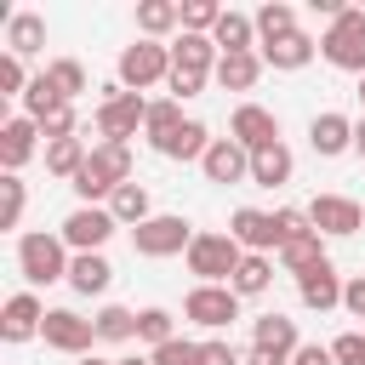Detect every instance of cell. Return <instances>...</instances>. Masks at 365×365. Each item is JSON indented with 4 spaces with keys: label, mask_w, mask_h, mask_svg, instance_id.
I'll return each mask as SVG.
<instances>
[{
    "label": "cell",
    "mask_w": 365,
    "mask_h": 365,
    "mask_svg": "<svg viewBox=\"0 0 365 365\" xmlns=\"http://www.w3.org/2000/svg\"><path fill=\"white\" fill-rule=\"evenodd\" d=\"M120 182H131V143H97L91 160H86V171L68 188L80 194V205H108Z\"/></svg>",
    "instance_id": "6da1fadb"
},
{
    "label": "cell",
    "mask_w": 365,
    "mask_h": 365,
    "mask_svg": "<svg viewBox=\"0 0 365 365\" xmlns=\"http://www.w3.org/2000/svg\"><path fill=\"white\" fill-rule=\"evenodd\" d=\"M240 262H245V245L234 234H194V245H188V274L200 285H228L240 274Z\"/></svg>",
    "instance_id": "7a4b0ae2"
},
{
    "label": "cell",
    "mask_w": 365,
    "mask_h": 365,
    "mask_svg": "<svg viewBox=\"0 0 365 365\" xmlns=\"http://www.w3.org/2000/svg\"><path fill=\"white\" fill-rule=\"evenodd\" d=\"M68 245H63V234H46V228H34V234H23L17 240V268H23V279L29 285H57V279H68Z\"/></svg>",
    "instance_id": "3957f363"
},
{
    "label": "cell",
    "mask_w": 365,
    "mask_h": 365,
    "mask_svg": "<svg viewBox=\"0 0 365 365\" xmlns=\"http://www.w3.org/2000/svg\"><path fill=\"white\" fill-rule=\"evenodd\" d=\"M143 120H148V97L143 91H125L120 80L103 91V103H97V137L103 143H131L137 131H143Z\"/></svg>",
    "instance_id": "277c9868"
},
{
    "label": "cell",
    "mask_w": 365,
    "mask_h": 365,
    "mask_svg": "<svg viewBox=\"0 0 365 365\" xmlns=\"http://www.w3.org/2000/svg\"><path fill=\"white\" fill-rule=\"evenodd\" d=\"M319 57H325L331 68L365 80V11H359V6H342V17H336V23L325 29V40H319Z\"/></svg>",
    "instance_id": "5b68a950"
},
{
    "label": "cell",
    "mask_w": 365,
    "mask_h": 365,
    "mask_svg": "<svg viewBox=\"0 0 365 365\" xmlns=\"http://www.w3.org/2000/svg\"><path fill=\"white\" fill-rule=\"evenodd\" d=\"M114 74H120L125 91H148V86L171 80V46H160V40H131V46L120 51Z\"/></svg>",
    "instance_id": "8992f818"
},
{
    "label": "cell",
    "mask_w": 365,
    "mask_h": 365,
    "mask_svg": "<svg viewBox=\"0 0 365 365\" xmlns=\"http://www.w3.org/2000/svg\"><path fill=\"white\" fill-rule=\"evenodd\" d=\"M188 245H194V222L188 217H171V211H154L143 228H131V251L137 257H154V262L160 257H177V251L188 257Z\"/></svg>",
    "instance_id": "52a82bcc"
},
{
    "label": "cell",
    "mask_w": 365,
    "mask_h": 365,
    "mask_svg": "<svg viewBox=\"0 0 365 365\" xmlns=\"http://www.w3.org/2000/svg\"><path fill=\"white\" fill-rule=\"evenodd\" d=\"M114 228H120V222H114V211H108V205H74V211L63 217V228H57V234H63V245L80 257V251H103Z\"/></svg>",
    "instance_id": "ba28073f"
},
{
    "label": "cell",
    "mask_w": 365,
    "mask_h": 365,
    "mask_svg": "<svg viewBox=\"0 0 365 365\" xmlns=\"http://www.w3.org/2000/svg\"><path fill=\"white\" fill-rule=\"evenodd\" d=\"M182 319H194V325H205V331L234 325V319H240V297H234V285H194V291L182 297Z\"/></svg>",
    "instance_id": "9c48e42d"
},
{
    "label": "cell",
    "mask_w": 365,
    "mask_h": 365,
    "mask_svg": "<svg viewBox=\"0 0 365 365\" xmlns=\"http://www.w3.org/2000/svg\"><path fill=\"white\" fill-rule=\"evenodd\" d=\"M228 137H234L245 154H262V148H274V143H279V114H274V108H262V103H240V108H234V120H228Z\"/></svg>",
    "instance_id": "30bf717a"
},
{
    "label": "cell",
    "mask_w": 365,
    "mask_h": 365,
    "mask_svg": "<svg viewBox=\"0 0 365 365\" xmlns=\"http://www.w3.org/2000/svg\"><path fill=\"white\" fill-rule=\"evenodd\" d=\"M308 222H314L325 240H348V234H359L365 211H359V200H348V194H314V200H308Z\"/></svg>",
    "instance_id": "8fae6325"
},
{
    "label": "cell",
    "mask_w": 365,
    "mask_h": 365,
    "mask_svg": "<svg viewBox=\"0 0 365 365\" xmlns=\"http://www.w3.org/2000/svg\"><path fill=\"white\" fill-rule=\"evenodd\" d=\"M46 348H57V354H74V359H86L91 354V342H97V325L91 319H80L74 308H46Z\"/></svg>",
    "instance_id": "7c38bea8"
},
{
    "label": "cell",
    "mask_w": 365,
    "mask_h": 365,
    "mask_svg": "<svg viewBox=\"0 0 365 365\" xmlns=\"http://www.w3.org/2000/svg\"><path fill=\"white\" fill-rule=\"evenodd\" d=\"M40 331H46V302H40L34 291H11L6 308H0V336H6V342H29V336H40Z\"/></svg>",
    "instance_id": "4fadbf2b"
},
{
    "label": "cell",
    "mask_w": 365,
    "mask_h": 365,
    "mask_svg": "<svg viewBox=\"0 0 365 365\" xmlns=\"http://www.w3.org/2000/svg\"><path fill=\"white\" fill-rule=\"evenodd\" d=\"M40 154V125L29 120V114H11V120H0V165L17 177L29 160Z\"/></svg>",
    "instance_id": "5bb4252c"
},
{
    "label": "cell",
    "mask_w": 365,
    "mask_h": 365,
    "mask_svg": "<svg viewBox=\"0 0 365 365\" xmlns=\"http://www.w3.org/2000/svg\"><path fill=\"white\" fill-rule=\"evenodd\" d=\"M200 171H205V182H222V188H234V182H251V154H245L234 137H217V143L205 148Z\"/></svg>",
    "instance_id": "9a60e30c"
},
{
    "label": "cell",
    "mask_w": 365,
    "mask_h": 365,
    "mask_svg": "<svg viewBox=\"0 0 365 365\" xmlns=\"http://www.w3.org/2000/svg\"><path fill=\"white\" fill-rule=\"evenodd\" d=\"M228 234L245 245V251H257V257H268V251H279L285 240H279V228H274V211H257V205H240L234 211V222H228Z\"/></svg>",
    "instance_id": "2e32d148"
},
{
    "label": "cell",
    "mask_w": 365,
    "mask_h": 365,
    "mask_svg": "<svg viewBox=\"0 0 365 365\" xmlns=\"http://www.w3.org/2000/svg\"><path fill=\"white\" fill-rule=\"evenodd\" d=\"M342 274L331 268V257L319 262V268H308V274H297V297H302V308H314V314H331V308H342Z\"/></svg>",
    "instance_id": "e0dca14e"
},
{
    "label": "cell",
    "mask_w": 365,
    "mask_h": 365,
    "mask_svg": "<svg viewBox=\"0 0 365 365\" xmlns=\"http://www.w3.org/2000/svg\"><path fill=\"white\" fill-rule=\"evenodd\" d=\"M308 148H314L319 160L348 154V148H354V120H348V114H336V108L314 114V120H308Z\"/></svg>",
    "instance_id": "ac0fdd59"
},
{
    "label": "cell",
    "mask_w": 365,
    "mask_h": 365,
    "mask_svg": "<svg viewBox=\"0 0 365 365\" xmlns=\"http://www.w3.org/2000/svg\"><path fill=\"white\" fill-rule=\"evenodd\" d=\"M251 348H262V354H279V359L291 365V354L302 348V336H297V319H285V314H257V319H251Z\"/></svg>",
    "instance_id": "d6986e66"
},
{
    "label": "cell",
    "mask_w": 365,
    "mask_h": 365,
    "mask_svg": "<svg viewBox=\"0 0 365 365\" xmlns=\"http://www.w3.org/2000/svg\"><path fill=\"white\" fill-rule=\"evenodd\" d=\"M222 51L211 34H177L171 40V68H188V74H217Z\"/></svg>",
    "instance_id": "ffe728a7"
},
{
    "label": "cell",
    "mask_w": 365,
    "mask_h": 365,
    "mask_svg": "<svg viewBox=\"0 0 365 365\" xmlns=\"http://www.w3.org/2000/svg\"><path fill=\"white\" fill-rule=\"evenodd\" d=\"M314 51H319V40L297 29L291 40H274V46H262V63H268V68H279V74H297V68H308V63H314Z\"/></svg>",
    "instance_id": "44dd1931"
},
{
    "label": "cell",
    "mask_w": 365,
    "mask_h": 365,
    "mask_svg": "<svg viewBox=\"0 0 365 365\" xmlns=\"http://www.w3.org/2000/svg\"><path fill=\"white\" fill-rule=\"evenodd\" d=\"M68 285H74L80 297H103V291L114 285V268H108V257H103V251H80V257L68 262Z\"/></svg>",
    "instance_id": "7402d4cb"
},
{
    "label": "cell",
    "mask_w": 365,
    "mask_h": 365,
    "mask_svg": "<svg viewBox=\"0 0 365 365\" xmlns=\"http://www.w3.org/2000/svg\"><path fill=\"white\" fill-rule=\"evenodd\" d=\"M262 68H268V63H262V51H234V57H222V63H217V74H211V80H217L222 91H251V86L262 80Z\"/></svg>",
    "instance_id": "603a6c76"
},
{
    "label": "cell",
    "mask_w": 365,
    "mask_h": 365,
    "mask_svg": "<svg viewBox=\"0 0 365 365\" xmlns=\"http://www.w3.org/2000/svg\"><path fill=\"white\" fill-rule=\"evenodd\" d=\"M211 40H217L222 57H234V51H257V17H245V11H222V23L211 29Z\"/></svg>",
    "instance_id": "cb8c5ba5"
},
{
    "label": "cell",
    "mask_w": 365,
    "mask_h": 365,
    "mask_svg": "<svg viewBox=\"0 0 365 365\" xmlns=\"http://www.w3.org/2000/svg\"><path fill=\"white\" fill-rule=\"evenodd\" d=\"M182 125H188V120H182V103H177V97H160V103H148L143 137H148V143H154V154H160V148H165V143H171Z\"/></svg>",
    "instance_id": "d4e9b609"
},
{
    "label": "cell",
    "mask_w": 365,
    "mask_h": 365,
    "mask_svg": "<svg viewBox=\"0 0 365 365\" xmlns=\"http://www.w3.org/2000/svg\"><path fill=\"white\" fill-rule=\"evenodd\" d=\"M108 211H114V222H120V228H143V222L154 217V200H148V188H143V182H120V188H114V200H108Z\"/></svg>",
    "instance_id": "484cf974"
},
{
    "label": "cell",
    "mask_w": 365,
    "mask_h": 365,
    "mask_svg": "<svg viewBox=\"0 0 365 365\" xmlns=\"http://www.w3.org/2000/svg\"><path fill=\"white\" fill-rule=\"evenodd\" d=\"M46 46V17L40 11H17L11 23H6V51L11 57H34Z\"/></svg>",
    "instance_id": "4316f807"
},
{
    "label": "cell",
    "mask_w": 365,
    "mask_h": 365,
    "mask_svg": "<svg viewBox=\"0 0 365 365\" xmlns=\"http://www.w3.org/2000/svg\"><path fill=\"white\" fill-rule=\"evenodd\" d=\"M86 160H91L86 137H63V143H46V171H51V177H63V182H74V177L86 171Z\"/></svg>",
    "instance_id": "83f0119b"
},
{
    "label": "cell",
    "mask_w": 365,
    "mask_h": 365,
    "mask_svg": "<svg viewBox=\"0 0 365 365\" xmlns=\"http://www.w3.org/2000/svg\"><path fill=\"white\" fill-rule=\"evenodd\" d=\"M291 171H297V160H291V148H285V143H274V148L251 154V182H257V188H279V182H291Z\"/></svg>",
    "instance_id": "f1b7e54d"
},
{
    "label": "cell",
    "mask_w": 365,
    "mask_h": 365,
    "mask_svg": "<svg viewBox=\"0 0 365 365\" xmlns=\"http://www.w3.org/2000/svg\"><path fill=\"white\" fill-rule=\"evenodd\" d=\"M279 262H285V274H308V268H319V262H325V234L308 228V234L285 240V245H279Z\"/></svg>",
    "instance_id": "f546056e"
},
{
    "label": "cell",
    "mask_w": 365,
    "mask_h": 365,
    "mask_svg": "<svg viewBox=\"0 0 365 365\" xmlns=\"http://www.w3.org/2000/svg\"><path fill=\"white\" fill-rule=\"evenodd\" d=\"M171 29H182V6H177V0H143V6H137V34H143V40H160V34H171Z\"/></svg>",
    "instance_id": "4dcf8cb0"
},
{
    "label": "cell",
    "mask_w": 365,
    "mask_h": 365,
    "mask_svg": "<svg viewBox=\"0 0 365 365\" xmlns=\"http://www.w3.org/2000/svg\"><path fill=\"white\" fill-rule=\"evenodd\" d=\"M228 285H234V297H240V302H245V297H262V291L274 285V257L245 251V262H240V274H234Z\"/></svg>",
    "instance_id": "1f68e13d"
},
{
    "label": "cell",
    "mask_w": 365,
    "mask_h": 365,
    "mask_svg": "<svg viewBox=\"0 0 365 365\" xmlns=\"http://www.w3.org/2000/svg\"><path fill=\"white\" fill-rule=\"evenodd\" d=\"M211 143H217V137L205 131V120H188V125H182V131H177V137H171V143L160 148V154H165V160H182V165H188V160H205V148H211Z\"/></svg>",
    "instance_id": "d6a6232c"
},
{
    "label": "cell",
    "mask_w": 365,
    "mask_h": 365,
    "mask_svg": "<svg viewBox=\"0 0 365 365\" xmlns=\"http://www.w3.org/2000/svg\"><path fill=\"white\" fill-rule=\"evenodd\" d=\"M257 34H262V46H274V40H291V34H297V11H291L285 0H268V6H257Z\"/></svg>",
    "instance_id": "836d02e7"
},
{
    "label": "cell",
    "mask_w": 365,
    "mask_h": 365,
    "mask_svg": "<svg viewBox=\"0 0 365 365\" xmlns=\"http://www.w3.org/2000/svg\"><path fill=\"white\" fill-rule=\"evenodd\" d=\"M46 80H51V91H57L63 103H74V97L86 91V63H80V57H51V63H46Z\"/></svg>",
    "instance_id": "e575fe53"
},
{
    "label": "cell",
    "mask_w": 365,
    "mask_h": 365,
    "mask_svg": "<svg viewBox=\"0 0 365 365\" xmlns=\"http://www.w3.org/2000/svg\"><path fill=\"white\" fill-rule=\"evenodd\" d=\"M91 325H97V342H131V336H137V314H131V308H120V302L97 308V314H91Z\"/></svg>",
    "instance_id": "d590c367"
},
{
    "label": "cell",
    "mask_w": 365,
    "mask_h": 365,
    "mask_svg": "<svg viewBox=\"0 0 365 365\" xmlns=\"http://www.w3.org/2000/svg\"><path fill=\"white\" fill-rule=\"evenodd\" d=\"M177 336V319H171V308H143L137 314V342H148V348H165Z\"/></svg>",
    "instance_id": "8d00e7d4"
},
{
    "label": "cell",
    "mask_w": 365,
    "mask_h": 365,
    "mask_svg": "<svg viewBox=\"0 0 365 365\" xmlns=\"http://www.w3.org/2000/svg\"><path fill=\"white\" fill-rule=\"evenodd\" d=\"M222 11L228 6H217V0H182V34H211L222 23Z\"/></svg>",
    "instance_id": "74e56055"
},
{
    "label": "cell",
    "mask_w": 365,
    "mask_h": 365,
    "mask_svg": "<svg viewBox=\"0 0 365 365\" xmlns=\"http://www.w3.org/2000/svg\"><path fill=\"white\" fill-rule=\"evenodd\" d=\"M23 205H29V188H23V177H0V228H17L23 222Z\"/></svg>",
    "instance_id": "f35d334b"
},
{
    "label": "cell",
    "mask_w": 365,
    "mask_h": 365,
    "mask_svg": "<svg viewBox=\"0 0 365 365\" xmlns=\"http://www.w3.org/2000/svg\"><path fill=\"white\" fill-rule=\"evenodd\" d=\"M57 103H63V97H57V91H51V80H46V74H34V86H29V91H23V114H29V120H34V125H40V120H46V114H51V108H57Z\"/></svg>",
    "instance_id": "ab89813d"
},
{
    "label": "cell",
    "mask_w": 365,
    "mask_h": 365,
    "mask_svg": "<svg viewBox=\"0 0 365 365\" xmlns=\"http://www.w3.org/2000/svg\"><path fill=\"white\" fill-rule=\"evenodd\" d=\"M40 137H46V143H63V137H80V131H74V103H57V108H51V114L40 120Z\"/></svg>",
    "instance_id": "60d3db41"
},
{
    "label": "cell",
    "mask_w": 365,
    "mask_h": 365,
    "mask_svg": "<svg viewBox=\"0 0 365 365\" xmlns=\"http://www.w3.org/2000/svg\"><path fill=\"white\" fill-rule=\"evenodd\" d=\"M154 365H200V342H188V336H171L165 348H154L148 354Z\"/></svg>",
    "instance_id": "b9f144b4"
},
{
    "label": "cell",
    "mask_w": 365,
    "mask_h": 365,
    "mask_svg": "<svg viewBox=\"0 0 365 365\" xmlns=\"http://www.w3.org/2000/svg\"><path fill=\"white\" fill-rule=\"evenodd\" d=\"M29 86H34V80L23 74V57H11V51H6V57H0V97H23Z\"/></svg>",
    "instance_id": "7bdbcfd3"
},
{
    "label": "cell",
    "mask_w": 365,
    "mask_h": 365,
    "mask_svg": "<svg viewBox=\"0 0 365 365\" xmlns=\"http://www.w3.org/2000/svg\"><path fill=\"white\" fill-rule=\"evenodd\" d=\"M200 365H245V354H240L234 342L211 336V342H200Z\"/></svg>",
    "instance_id": "ee69618b"
},
{
    "label": "cell",
    "mask_w": 365,
    "mask_h": 365,
    "mask_svg": "<svg viewBox=\"0 0 365 365\" xmlns=\"http://www.w3.org/2000/svg\"><path fill=\"white\" fill-rule=\"evenodd\" d=\"M331 354H336V365H365V331H342L331 342Z\"/></svg>",
    "instance_id": "f6af8a7d"
},
{
    "label": "cell",
    "mask_w": 365,
    "mask_h": 365,
    "mask_svg": "<svg viewBox=\"0 0 365 365\" xmlns=\"http://www.w3.org/2000/svg\"><path fill=\"white\" fill-rule=\"evenodd\" d=\"M205 80H211V74H188V68H171V80H165V86H171V97L182 103V97H200V91H205Z\"/></svg>",
    "instance_id": "bcb514c9"
},
{
    "label": "cell",
    "mask_w": 365,
    "mask_h": 365,
    "mask_svg": "<svg viewBox=\"0 0 365 365\" xmlns=\"http://www.w3.org/2000/svg\"><path fill=\"white\" fill-rule=\"evenodd\" d=\"M291 365H336V354H331V342H302L291 354Z\"/></svg>",
    "instance_id": "7dc6e473"
},
{
    "label": "cell",
    "mask_w": 365,
    "mask_h": 365,
    "mask_svg": "<svg viewBox=\"0 0 365 365\" xmlns=\"http://www.w3.org/2000/svg\"><path fill=\"white\" fill-rule=\"evenodd\" d=\"M342 308H348L354 319H365V274H354V279L342 285Z\"/></svg>",
    "instance_id": "c3c4849f"
},
{
    "label": "cell",
    "mask_w": 365,
    "mask_h": 365,
    "mask_svg": "<svg viewBox=\"0 0 365 365\" xmlns=\"http://www.w3.org/2000/svg\"><path fill=\"white\" fill-rule=\"evenodd\" d=\"M245 365H285L279 354H262V348H245Z\"/></svg>",
    "instance_id": "681fc988"
},
{
    "label": "cell",
    "mask_w": 365,
    "mask_h": 365,
    "mask_svg": "<svg viewBox=\"0 0 365 365\" xmlns=\"http://www.w3.org/2000/svg\"><path fill=\"white\" fill-rule=\"evenodd\" d=\"M354 154L365 160V120H354Z\"/></svg>",
    "instance_id": "f907efd6"
},
{
    "label": "cell",
    "mask_w": 365,
    "mask_h": 365,
    "mask_svg": "<svg viewBox=\"0 0 365 365\" xmlns=\"http://www.w3.org/2000/svg\"><path fill=\"white\" fill-rule=\"evenodd\" d=\"M114 365H154V359H143V354H125V359H114Z\"/></svg>",
    "instance_id": "816d5d0a"
},
{
    "label": "cell",
    "mask_w": 365,
    "mask_h": 365,
    "mask_svg": "<svg viewBox=\"0 0 365 365\" xmlns=\"http://www.w3.org/2000/svg\"><path fill=\"white\" fill-rule=\"evenodd\" d=\"M74 365H114V359H97V354H86V359H74Z\"/></svg>",
    "instance_id": "f5cc1de1"
},
{
    "label": "cell",
    "mask_w": 365,
    "mask_h": 365,
    "mask_svg": "<svg viewBox=\"0 0 365 365\" xmlns=\"http://www.w3.org/2000/svg\"><path fill=\"white\" fill-rule=\"evenodd\" d=\"M359 108H365V80H359Z\"/></svg>",
    "instance_id": "db71d44e"
}]
</instances>
